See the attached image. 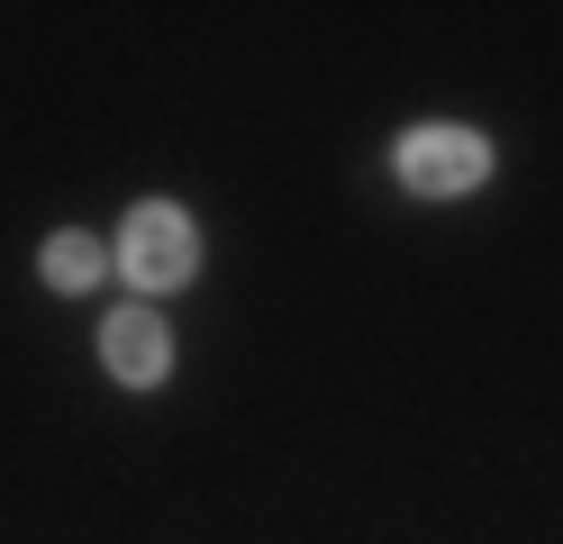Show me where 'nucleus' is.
Returning <instances> with one entry per match:
<instances>
[{"instance_id": "nucleus-1", "label": "nucleus", "mask_w": 563, "mask_h": 544, "mask_svg": "<svg viewBox=\"0 0 563 544\" xmlns=\"http://www.w3.org/2000/svg\"><path fill=\"white\" fill-rule=\"evenodd\" d=\"M119 264H128L136 290H183L191 264H200L191 218L173 209V200H136V209H128V227H119Z\"/></svg>"}, {"instance_id": "nucleus-2", "label": "nucleus", "mask_w": 563, "mask_h": 544, "mask_svg": "<svg viewBox=\"0 0 563 544\" xmlns=\"http://www.w3.org/2000/svg\"><path fill=\"white\" fill-rule=\"evenodd\" d=\"M482 173H490V145L473 127H409L400 136V181H409V191H428V200L473 191Z\"/></svg>"}, {"instance_id": "nucleus-3", "label": "nucleus", "mask_w": 563, "mask_h": 544, "mask_svg": "<svg viewBox=\"0 0 563 544\" xmlns=\"http://www.w3.org/2000/svg\"><path fill=\"white\" fill-rule=\"evenodd\" d=\"M100 363H110L128 390H155V381H164V363H173L164 318H155V309H119L110 326H100Z\"/></svg>"}, {"instance_id": "nucleus-4", "label": "nucleus", "mask_w": 563, "mask_h": 544, "mask_svg": "<svg viewBox=\"0 0 563 544\" xmlns=\"http://www.w3.org/2000/svg\"><path fill=\"white\" fill-rule=\"evenodd\" d=\"M46 281H55V290H91V281H100V245H91L82 227L46 236Z\"/></svg>"}]
</instances>
